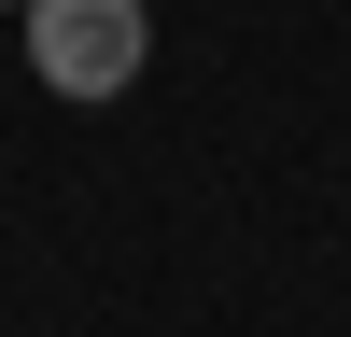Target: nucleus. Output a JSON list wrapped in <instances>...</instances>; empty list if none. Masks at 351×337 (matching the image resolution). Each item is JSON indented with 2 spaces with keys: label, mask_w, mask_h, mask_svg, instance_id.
I'll return each mask as SVG.
<instances>
[{
  "label": "nucleus",
  "mask_w": 351,
  "mask_h": 337,
  "mask_svg": "<svg viewBox=\"0 0 351 337\" xmlns=\"http://www.w3.org/2000/svg\"><path fill=\"white\" fill-rule=\"evenodd\" d=\"M28 71L56 84V99H127L141 56H155V14L141 0H28Z\"/></svg>",
  "instance_id": "f257e3e1"
},
{
  "label": "nucleus",
  "mask_w": 351,
  "mask_h": 337,
  "mask_svg": "<svg viewBox=\"0 0 351 337\" xmlns=\"http://www.w3.org/2000/svg\"><path fill=\"white\" fill-rule=\"evenodd\" d=\"M0 14H28V0H0Z\"/></svg>",
  "instance_id": "f03ea898"
}]
</instances>
